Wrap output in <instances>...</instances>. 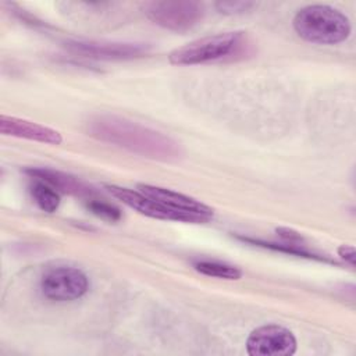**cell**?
Segmentation results:
<instances>
[{
  "mask_svg": "<svg viewBox=\"0 0 356 356\" xmlns=\"http://www.w3.org/2000/svg\"><path fill=\"white\" fill-rule=\"evenodd\" d=\"M88 209L97 217H102L108 221H118L121 218V211L115 206L99 200V199H88Z\"/></svg>",
  "mask_w": 356,
  "mask_h": 356,
  "instance_id": "cell-14",
  "label": "cell"
},
{
  "mask_svg": "<svg viewBox=\"0 0 356 356\" xmlns=\"http://www.w3.org/2000/svg\"><path fill=\"white\" fill-rule=\"evenodd\" d=\"M241 38V32H224L204 36L172 50L168 60L172 65H195L216 61L231 54L239 46Z\"/></svg>",
  "mask_w": 356,
  "mask_h": 356,
  "instance_id": "cell-3",
  "label": "cell"
},
{
  "mask_svg": "<svg viewBox=\"0 0 356 356\" xmlns=\"http://www.w3.org/2000/svg\"><path fill=\"white\" fill-rule=\"evenodd\" d=\"M292 24L299 38L316 44L341 43L349 38L352 31L349 18L325 4H312L300 8Z\"/></svg>",
  "mask_w": 356,
  "mask_h": 356,
  "instance_id": "cell-2",
  "label": "cell"
},
{
  "mask_svg": "<svg viewBox=\"0 0 356 356\" xmlns=\"http://www.w3.org/2000/svg\"><path fill=\"white\" fill-rule=\"evenodd\" d=\"M68 49L76 54L99 60H131L142 57L149 51L143 43L121 42H70Z\"/></svg>",
  "mask_w": 356,
  "mask_h": 356,
  "instance_id": "cell-8",
  "label": "cell"
},
{
  "mask_svg": "<svg viewBox=\"0 0 356 356\" xmlns=\"http://www.w3.org/2000/svg\"><path fill=\"white\" fill-rule=\"evenodd\" d=\"M136 189L146 195L147 197L160 202L161 204L171 207L174 210H179V211H186V213H193L202 217H206L209 220L213 218V209L209 207L207 204L202 203L200 200L186 196L184 193L171 191V189H165V188H160V186H153L149 184H138Z\"/></svg>",
  "mask_w": 356,
  "mask_h": 356,
  "instance_id": "cell-9",
  "label": "cell"
},
{
  "mask_svg": "<svg viewBox=\"0 0 356 356\" xmlns=\"http://www.w3.org/2000/svg\"><path fill=\"white\" fill-rule=\"evenodd\" d=\"M277 232L280 234V236H282L286 241V243L300 245L302 241H303L302 236L298 232H295L292 229H288V228H277Z\"/></svg>",
  "mask_w": 356,
  "mask_h": 356,
  "instance_id": "cell-17",
  "label": "cell"
},
{
  "mask_svg": "<svg viewBox=\"0 0 356 356\" xmlns=\"http://www.w3.org/2000/svg\"><path fill=\"white\" fill-rule=\"evenodd\" d=\"M31 193L36 204L46 213H54L60 206L58 192L43 181H38L31 186Z\"/></svg>",
  "mask_w": 356,
  "mask_h": 356,
  "instance_id": "cell-13",
  "label": "cell"
},
{
  "mask_svg": "<svg viewBox=\"0 0 356 356\" xmlns=\"http://www.w3.org/2000/svg\"><path fill=\"white\" fill-rule=\"evenodd\" d=\"M216 8L220 13L224 14H242L249 11L252 7L256 6V3L253 1H232V0H224V1H217Z\"/></svg>",
  "mask_w": 356,
  "mask_h": 356,
  "instance_id": "cell-15",
  "label": "cell"
},
{
  "mask_svg": "<svg viewBox=\"0 0 356 356\" xmlns=\"http://www.w3.org/2000/svg\"><path fill=\"white\" fill-rule=\"evenodd\" d=\"M0 132L3 135L24 138L47 145H60L63 142V136L58 131L38 122L10 115H0Z\"/></svg>",
  "mask_w": 356,
  "mask_h": 356,
  "instance_id": "cell-10",
  "label": "cell"
},
{
  "mask_svg": "<svg viewBox=\"0 0 356 356\" xmlns=\"http://www.w3.org/2000/svg\"><path fill=\"white\" fill-rule=\"evenodd\" d=\"M108 193L127 204L128 207L139 211L140 214H145L152 218H159V220H170V221H182V222H192V224H203L210 221L206 217L193 214V213H186V211H179L174 210L171 207H167L161 204L157 200H153L147 197L146 195L140 193L138 189L131 191L127 188L115 186V185H106L104 186Z\"/></svg>",
  "mask_w": 356,
  "mask_h": 356,
  "instance_id": "cell-5",
  "label": "cell"
},
{
  "mask_svg": "<svg viewBox=\"0 0 356 356\" xmlns=\"http://www.w3.org/2000/svg\"><path fill=\"white\" fill-rule=\"evenodd\" d=\"M193 267L196 271H199L203 275L213 277V278H221V280H239L242 277V270L216 260H199L193 263Z\"/></svg>",
  "mask_w": 356,
  "mask_h": 356,
  "instance_id": "cell-12",
  "label": "cell"
},
{
  "mask_svg": "<svg viewBox=\"0 0 356 356\" xmlns=\"http://www.w3.org/2000/svg\"><path fill=\"white\" fill-rule=\"evenodd\" d=\"M89 289V280L83 271L75 267H56L40 280L42 293L51 300L70 302L82 298Z\"/></svg>",
  "mask_w": 356,
  "mask_h": 356,
  "instance_id": "cell-6",
  "label": "cell"
},
{
  "mask_svg": "<svg viewBox=\"0 0 356 356\" xmlns=\"http://www.w3.org/2000/svg\"><path fill=\"white\" fill-rule=\"evenodd\" d=\"M143 10L159 26L179 33L196 26L204 15V6L199 1H149Z\"/></svg>",
  "mask_w": 356,
  "mask_h": 356,
  "instance_id": "cell-4",
  "label": "cell"
},
{
  "mask_svg": "<svg viewBox=\"0 0 356 356\" xmlns=\"http://www.w3.org/2000/svg\"><path fill=\"white\" fill-rule=\"evenodd\" d=\"M25 172L38 181H43L49 184L56 191H60L63 193L75 195L81 197L86 196L88 199H92L95 196V191L90 186H88L85 182L65 172L50 170V168H28Z\"/></svg>",
  "mask_w": 356,
  "mask_h": 356,
  "instance_id": "cell-11",
  "label": "cell"
},
{
  "mask_svg": "<svg viewBox=\"0 0 356 356\" xmlns=\"http://www.w3.org/2000/svg\"><path fill=\"white\" fill-rule=\"evenodd\" d=\"M296 348L292 331L278 324L257 327L246 339V352L250 356H291Z\"/></svg>",
  "mask_w": 356,
  "mask_h": 356,
  "instance_id": "cell-7",
  "label": "cell"
},
{
  "mask_svg": "<svg viewBox=\"0 0 356 356\" xmlns=\"http://www.w3.org/2000/svg\"><path fill=\"white\" fill-rule=\"evenodd\" d=\"M88 131L99 140L117 145L145 157L168 161L181 156V147L174 139L125 118L99 115L89 122Z\"/></svg>",
  "mask_w": 356,
  "mask_h": 356,
  "instance_id": "cell-1",
  "label": "cell"
},
{
  "mask_svg": "<svg viewBox=\"0 0 356 356\" xmlns=\"http://www.w3.org/2000/svg\"><path fill=\"white\" fill-rule=\"evenodd\" d=\"M338 256L341 259H343L346 263H349L350 266H355V260H356V250L353 246L350 245H341L338 248Z\"/></svg>",
  "mask_w": 356,
  "mask_h": 356,
  "instance_id": "cell-16",
  "label": "cell"
}]
</instances>
